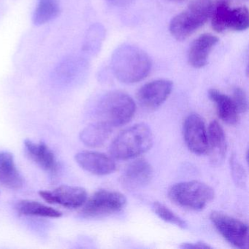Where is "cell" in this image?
<instances>
[{
    "instance_id": "obj_14",
    "label": "cell",
    "mask_w": 249,
    "mask_h": 249,
    "mask_svg": "<svg viewBox=\"0 0 249 249\" xmlns=\"http://www.w3.org/2000/svg\"><path fill=\"white\" fill-rule=\"evenodd\" d=\"M24 145L26 154L39 167L49 173H54L57 171L56 157L46 143L35 142L31 140L26 139Z\"/></svg>"
},
{
    "instance_id": "obj_12",
    "label": "cell",
    "mask_w": 249,
    "mask_h": 249,
    "mask_svg": "<svg viewBox=\"0 0 249 249\" xmlns=\"http://www.w3.org/2000/svg\"><path fill=\"white\" fill-rule=\"evenodd\" d=\"M75 160L83 170L96 176H107L116 169L113 158L97 151H81L75 156Z\"/></svg>"
},
{
    "instance_id": "obj_23",
    "label": "cell",
    "mask_w": 249,
    "mask_h": 249,
    "mask_svg": "<svg viewBox=\"0 0 249 249\" xmlns=\"http://www.w3.org/2000/svg\"><path fill=\"white\" fill-rule=\"evenodd\" d=\"M151 208H152V211H154V213L163 221L176 226L179 228L183 229V230L188 228L187 222L178 215H176L173 211L169 209L164 204L160 202H154L152 204Z\"/></svg>"
},
{
    "instance_id": "obj_27",
    "label": "cell",
    "mask_w": 249,
    "mask_h": 249,
    "mask_svg": "<svg viewBox=\"0 0 249 249\" xmlns=\"http://www.w3.org/2000/svg\"><path fill=\"white\" fill-rule=\"evenodd\" d=\"M114 1H116V2H119V4H122V5H126V4L130 3L133 0H114Z\"/></svg>"
},
{
    "instance_id": "obj_16",
    "label": "cell",
    "mask_w": 249,
    "mask_h": 249,
    "mask_svg": "<svg viewBox=\"0 0 249 249\" xmlns=\"http://www.w3.org/2000/svg\"><path fill=\"white\" fill-rule=\"evenodd\" d=\"M0 183L11 190H18L24 185L14 155L8 151H0Z\"/></svg>"
},
{
    "instance_id": "obj_10",
    "label": "cell",
    "mask_w": 249,
    "mask_h": 249,
    "mask_svg": "<svg viewBox=\"0 0 249 249\" xmlns=\"http://www.w3.org/2000/svg\"><path fill=\"white\" fill-rule=\"evenodd\" d=\"M173 84L169 80L151 81L142 86L137 94L141 107L152 110L160 107L168 98L173 90Z\"/></svg>"
},
{
    "instance_id": "obj_28",
    "label": "cell",
    "mask_w": 249,
    "mask_h": 249,
    "mask_svg": "<svg viewBox=\"0 0 249 249\" xmlns=\"http://www.w3.org/2000/svg\"><path fill=\"white\" fill-rule=\"evenodd\" d=\"M110 1H114V0H110Z\"/></svg>"
},
{
    "instance_id": "obj_7",
    "label": "cell",
    "mask_w": 249,
    "mask_h": 249,
    "mask_svg": "<svg viewBox=\"0 0 249 249\" xmlns=\"http://www.w3.org/2000/svg\"><path fill=\"white\" fill-rule=\"evenodd\" d=\"M210 218L218 232L228 243L239 249H247L249 245L247 224L219 211H213Z\"/></svg>"
},
{
    "instance_id": "obj_24",
    "label": "cell",
    "mask_w": 249,
    "mask_h": 249,
    "mask_svg": "<svg viewBox=\"0 0 249 249\" xmlns=\"http://www.w3.org/2000/svg\"><path fill=\"white\" fill-rule=\"evenodd\" d=\"M230 163L233 180L237 186L243 187L246 185V174L244 168L234 156L231 157Z\"/></svg>"
},
{
    "instance_id": "obj_13",
    "label": "cell",
    "mask_w": 249,
    "mask_h": 249,
    "mask_svg": "<svg viewBox=\"0 0 249 249\" xmlns=\"http://www.w3.org/2000/svg\"><path fill=\"white\" fill-rule=\"evenodd\" d=\"M218 43V38L212 34L202 35L194 40L188 53L189 65L199 69L208 62L210 53Z\"/></svg>"
},
{
    "instance_id": "obj_4",
    "label": "cell",
    "mask_w": 249,
    "mask_h": 249,
    "mask_svg": "<svg viewBox=\"0 0 249 249\" xmlns=\"http://www.w3.org/2000/svg\"><path fill=\"white\" fill-rule=\"evenodd\" d=\"M136 105L132 97L120 91H113L103 96L97 104L100 122L110 127L123 126L133 118Z\"/></svg>"
},
{
    "instance_id": "obj_8",
    "label": "cell",
    "mask_w": 249,
    "mask_h": 249,
    "mask_svg": "<svg viewBox=\"0 0 249 249\" xmlns=\"http://www.w3.org/2000/svg\"><path fill=\"white\" fill-rule=\"evenodd\" d=\"M183 134L188 148L194 154L202 155L208 152V132L199 115L192 113L186 117Z\"/></svg>"
},
{
    "instance_id": "obj_19",
    "label": "cell",
    "mask_w": 249,
    "mask_h": 249,
    "mask_svg": "<svg viewBox=\"0 0 249 249\" xmlns=\"http://www.w3.org/2000/svg\"><path fill=\"white\" fill-rule=\"evenodd\" d=\"M16 209L21 215L32 216L46 217V218H59L62 213L52 207L31 199H22L16 205Z\"/></svg>"
},
{
    "instance_id": "obj_20",
    "label": "cell",
    "mask_w": 249,
    "mask_h": 249,
    "mask_svg": "<svg viewBox=\"0 0 249 249\" xmlns=\"http://www.w3.org/2000/svg\"><path fill=\"white\" fill-rule=\"evenodd\" d=\"M59 0H38L33 14L35 25L41 26L58 17L60 14Z\"/></svg>"
},
{
    "instance_id": "obj_15",
    "label": "cell",
    "mask_w": 249,
    "mask_h": 249,
    "mask_svg": "<svg viewBox=\"0 0 249 249\" xmlns=\"http://www.w3.org/2000/svg\"><path fill=\"white\" fill-rule=\"evenodd\" d=\"M227 144L224 129L221 125L213 121L208 131V151L210 160L214 166H219L225 160Z\"/></svg>"
},
{
    "instance_id": "obj_9",
    "label": "cell",
    "mask_w": 249,
    "mask_h": 249,
    "mask_svg": "<svg viewBox=\"0 0 249 249\" xmlns=\"http://www.w3.org/2000/svg\"><path fill=\"white\" fill-rule=\"evenodd\" d=\"M40 196L48 203L62 205L69 209L81 208L88 198L87 190L80 186H59L52 192L40 191Z\"/></svg>"
},
{
    "instance_id": "obj_25",
    "label": "cell",
    "mask_w": 249,
    "mask_h": 249,
    "mask_svg": "<svg viewBox=\"0 0 249 249\" xmlns=\"http://www.w3.org/2000/svg\"><path fill=\"white\" fill-rule=\"evenodd\" d=\"M233 102L238 110L239 113H244L248 110L247 96L244 90L241 88H235L233 92Z\"/></svg>"
},
{
    "instance_id": "obj_18",
    "label": "cell",
    "mask_w": 249,
    "mask_h": 249,
    "mask_svg": "<svg viewBox=\"0 0 249 249\" xmlns=\"http://www.w3.org/2000/svg\"><path fill=\"white\" fill-rule=\"evenodd\" d=\"M111 132L112 127L99 121L84 128L80 133V139L87 146L98 148L104 145Z\"/></svg>"
},
{
    "instance_id": "obj_2",
    "label": "cell",
    "mask_w": 249,
    "mask_h": 249,
    "mask_svg": "<svg viewBox=\"0 0 249 249\" xmlns=\"http://www.w3.org/2000/svg\"><path fill=\"white\" fill-rule=\"evenodd\" d=\"M152 131L146 124L133 125L119 134L112 142L110 153L113 159L127 160L148 151L153 145Z\"/></svg>"
},
{
    "instance_id": "obj_17",
    "label": "cell",
    "mask_w": 249,
    "mask_h": 249,
    "mask_svg": "<svg viewBox=\"0 0 249 249\" xmlns=\"http://www.w3.org/2000/svg\"><path fill=\"white\" fill-rule=\"evenodd\" d=\"M208 96L216 106L220 119L227 124L235 125L239 121V113L232 98L223 94L218 90L212 89L208 91Z\"/></svg>"
},
{
    "instance_id": "obj_6",
    "label": "cell",
    "mask_w": 249,
    "mask_h": 249,
    "mask_svg": "<svg viewBox=\"0 0 249 249\" xmlns=\"http://www.w3.org/2000/svg\"><path fill=\"white\" fill-rule=\"evenodd\" d=\"M126 204L123 194L115 191H97L87 198L81 211V215L87 218H98L107 216L122 211Z\"/></svg>"
},
{
    "instance_id": "obj_1",
    "label": "cell",
    "mask_w": 249,
    "mask_h": 249,
    "mask_svg": "<svg viewBox=\"0 0 249 249\" xmlns=\"http://www.w3.org/2000/svg\"><path fill=\"white\" fill-rule=\"evenodd\" d=\"M151 59L148 53L134 45H121L112 55V71L124 84L142 81L151 72Z\"/></svg>"
},
{
    "instance_id": "obj_21",
    "label": "cell",
    "mask_w": 249,
    "mask_h": 249,
    "mask_svg": "<svg viewBox=\"0 0 249 249\" xmlns=\"http://www.w3.org/2000/svg\"><path fill=\"white\" fill-rule=\"evenodd\" d=\"M232 0H218L213 9L211 25L216 33H221L227 30V21L231 10Z\"/></svg>"
},
{
    "instance_id": "obj_11",
    "label": "cell",
    "mask_w": 249,
    "mask_h": 249,
    "mask_svg": "<svg viewBox=\"0 0 249 249\" xmlns=\"http://www.w3.org/2000/svg\"><path fill=\"white\" fill-rule=\"evenodd\" d=\"M154 176L152 166L147 160L138 159L125 168L122 176V183L129 190H137L148 186Z\"/></svg>"
},
{
    "instance_id": "obj_26",
    "label": "cell",
    "mask_w": 249,
    "mask_h": 249,
    "mask_svg": "<svg viewBox=\"0 0 249 249\" xmlns=\"http://www.w3.org/2000/svg\"><path fill=\"white\" fill-rule=\"evenodd\" d=\"M180 247L182 249H211L209 245L202 241L183 243Z\"/></svg>"
},
{
    "instance_id": "obj_22",
    "label": "cell",
    "mask_w": 249,
    "mask_h": 249,
    "mask_svg": "<svg viewBox=\"0 0 249 249\" xmlns=\"http://www.w3.org/2000/svg\"><path fill=\"white\" fill-rule=\"evenodd\" d=\"M249 27V12L246 7L231 8L227 21V30L243 32Z\"/></svg>"
},
{
    "instance_id": "obj_5",
    "label": "cell",
    "mask_w": 249,
    "mask_h": 249,
    "mask_svg": "<svg viewBox=\"0 0 249 249\" xmlns=\"http://www.w3.org/2000/svg\"><path fill=\"white\" fill-rule=\"evenodd\" d=\"M168 196L178 206L192 211L204 209L215 197L213 189L198 180L180 182L170 187Z\"/></svg>"
},
{
    "instance_id": "obj_3",
    "label": "cell",
    "mask_w": 249,
    "mask_h": 249,
    "mask_svg": "<svg viewBox=\"0 0 249 249\" xmlns=\"http://www.w3.org/2000/svg\"><path fill=\"white\" fill-rule=\"evenodd\" d=\"M213 5V0H192L186 10L170 21L172 36L178 40H186L208 21Z\"/></svg>"
}]
</instances>
